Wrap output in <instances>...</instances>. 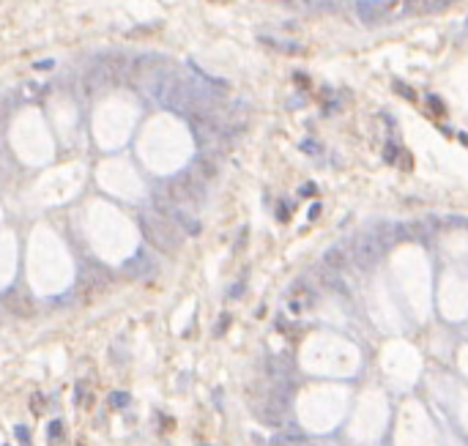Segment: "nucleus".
I'll return each instance as SVG.
<instances>
[{
	"mask_svg": "<svg viewBox=\"0 0 468 446\" xmlns=\"http://www.w3.org/2000/svg\"><path fill=\"white\" fill-rule=\"evenodd\" d=\"M140 228H142L145 241L151 244L153 249L165 252V255L178 252L181 241H184V233L178 230V225L173 222L170 216L159 213V211H145V213H142V216H140Z\"/></svg>",
	"mask_w": 468,
	"mask_h": 446,
	"instance_id": "obj_1",
	"label": "nucleus"
},
{
	"mask_svg": "<svg viewBox=\"0 0 468 446\" xmlns=\"http://www.w3.org/2000/svg\"><path fill=\"white\" fill-rule=\"evenodd\" d=\"M167 194H170L173 205H195L203 200L205 194V181L197 173H181L167 184Z\"/></svg>",
	"mask_w": 468,
	"mask_h": 446,
	"instance_id": "obj_2",
	"label": "nucleus"
},
{
	"mask_svg": "<svg viewBox=\"0 0 468 446\" xmlns=\"http://www.w3.org/2000/svg\"><path fill=\"white\" fill-rule=\"evenodd\" d=\"M380 241L372 236H359L356 244H353V260H356V266L361 268V271H372L375 268V263L380 260Z\"/></svg>",
	"mask_w": 468,
	"mask_h": 446,
	"instance_id": "obj_3",
	"label": "nucleus"
},
{
	"mask_svg": "<svg viewBox=\"0 0 468 446\" xmlns=\"http://www.w3.org/2000/svg\"><path fill=\"white\" fill-rule=\"evenodd\" d=\"M110 274L107 271H102L99 266H93L88 274H85V279H83V285H80V296H83V301H96V299H102L104 293L110 290Z\"/></svg>",
	"mask_w": 468,
	"mask_h": 446,
	"instance_id": "obj_4",
	"label": "nucleus"
},
{
	"mask_svg": "<svg viewBox=\"0 0 468 446\" xmlns=\"http://www.w3.org/2000/svg\"><path fill=\"white\" fill-rule=\"evenodd\" d=\"M3 304H6V310H9L14 318L30 320V318L36 315V301L30 299L25 290H17V287H14V290H9V293L3 296Z\"/></svg>",
	"mask_w": 468,
	"mask_h": 446,
	"instance_id": "obj_5",
	"label": "nucleus"
},
{
	"mask_svg": "<svg viewBox=\"0 0 468 446\" xmlns=\"http://www.w3.org/2000/svg\"><path fill=\"white\" fill-rule=\"evenodd\" d=\"M195 173L200 175L203 181H214V178H216V173H219V162H216V156H211V154H203L200 159H197V167H195Z\"/></svg>",
	"mask_w": 468,
	"mask_h": 446,
	"instance_id": "obj_6",
	"label": "nucleus"
},
{
	"mask_svg": "<svg viewBox=\"0 0 468 446\" xmlns=\"http://www.w3.org/2000/svg\"><path fill=\"white\" fill-rule=\"evenodd\" d=\"M323 266L332 268V271H337V274H342V271H345V266H348V257H345V252H342V249L332 247L326 255H323Z\"/></svg>",
	"mask_w": 468,
	"mask_h": 446,
	"instance_id": "obj_7",
	"label": "nucleus"
},
{
	"mask_svg": "<svg viewBox=\"0 0 468 446\" xmlns=\"http://www.w3.org/2000/svg\"><path fill=\"white\" fill-rule=\"evenodd\" d=\"M126 394H121V392H115V394H112V397H110V403L112 405H115V408H121V405H126Z\"/></svg>",
	"mask_w": 468,
	"mask_h": 446,
	"instance_id": "obj_8",
	"label": "nucleus"
},
{
	"mask_svg": "<svg viewBox=\"0 0 468 446\" xmlns=\"http://www.w3.org/2000/svg\"><path fill=\"white\" fill-rule=\"evenodd\" d=\"M58 438H60V422H52V427H49V441L58 443Z\"/></svg>",
	"mask_w": 468,
	"mask_h": 446,
	"instance_id": "obj_9",
	"label": "nucleus"
},
{
	"mask_svg": "<svg viewBox=\"0 0 468 446\" xmlns=\"http://www.w3.org/2000/svg\"><path fill=\"white\" fill-rule=\"evenodd\" d=\"M227 326H230V315H227V312H224V315H222V320H219V323H216V337H219L222 331L227 329Z\"/></svg>",
	"mask_w": 468,
	"mask_h": 446,
	"instance_id": "obj_10",
	"label": "nucleus"
},
{
	"mask_svg": "<svg viewBox=\"0 0 468 446\" xmlns=\"http://www.w3.org/2000/svg\"><path fill=\"white\" fill-rule=\"evenodd\" d=\"M277 219H279V222H288V219H290L288 205H279V208H277Z\"/></svg>",
	"mask_w": 468,
	"mask_h": 446,
	"instance_id": "obj_11",
	"label": "nucleus"
},
{
	"mask_svg": "<svg viewBox=\"0 0 468 446\" xmlns=\"http://www.w3.org/2000/svg\"><path fill=\"white\" fill-rule=\"evenodd\" d=\"M44 405H47V403H44V397H41V394H36V397H33V411H36V413L44 411Z\"/></svg>",
	"mask_w": 468,
	"mask_h": 446,
	"instance_id": "obj_12",
	"label": "nucleus"
},
{
	"mask_svg": "<svg viewBox=\"0 0 468 446\" xmlns=\"http://www.w3.org/2000/svg\"><path fill=\"white\" fill-rule=\"evenodd\" d=\"M383 156H386V162H395V156H397V148H395V145H386V154H383Z\"/></svg>",
	"mask_w": 468,
	"mask_h": 446,
	"instance_id": "obj_13",
	"label": "nucleus"
},
{
	"mask_svg": "<svg viewBox=\"0 0 468 446\" xmlns=\"http://www.w3.org/2000/svg\"><path fill=\"white\" fill-rule=\"evenodd\" d=\"M430 107H433V110L438 112V115H444V107H441V102H438V99H430Z\"/></svg>",
	"mask_w": 468,
	"mask_h": 446,
	"instance_id": "obj_14",
	"label": "nucleus"
},
{
	"mask_svg": "<svg viewBox=\"0 0 468 446\" xmlns=\"http://www.w3.org/2000/svg\"><path fill=\"white\" fill-rule=\"evenodd\" d=\"M288 310H290V315H298V310H301V301H290Z\"/></svg>",
	"mask_w": 468,
	"mask_h": 446,
	"instance_id": "obj_15",
	"label": "nucleus"
},
{
	"mask_svg": "<svg viewBox=\"0 0 468 446\" xmlns=\"http://www.w3.org/2000/svg\"><path fill=\"white\" fill-rule=\"evenodd\" d=\"M318 213H321V205H318V203H315V205H312V208H309V219H315V216H318Z\"/></svg>",
	"mask_w": 468,
	"mask_h": 446,
	"instance_id": "obj_16",
	"label": "nucleus"
}]
</instances>
